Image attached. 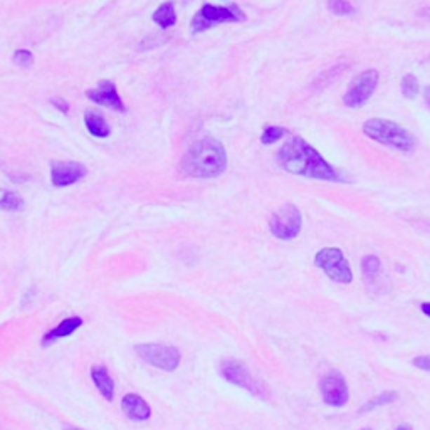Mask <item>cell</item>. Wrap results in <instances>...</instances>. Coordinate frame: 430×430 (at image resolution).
Returning <instances> with one entry per match:
<instances>
[{
    "label": "cell",
    "instance_id": "1",
    "mask_svg": "<svg viewBox=\"0 0 430 430\" xmlns=\"http://www.w3.org/2000/svg\"><path fill=\"white\" fill-rule=\"evenodd\" d=\"M278 161L286 172L325 182H347L331 167L316 148L301 136H293L278 152Z\"/></svg>",
    "mask_w": 430,
    "mask_h": 430
},
{
    "label": "cell",
    "instance_id": "2",
    "mask_svg": "<svg viewBox=\"0 0 430 430\" xmlns=\"http://www.w3.org/2000/svg\"><path fill=\"white\" fill-rule=\"evenodd\" d=\"M227 168V153L215 138H202L182 159V170L189 177L215 178Z\"/></svg>",
    "mask_w": 430,
    "mask_h": 430
},
{
    "label": "cell",
    "instance_id": "3",
    "mask_svg": "<svg viewBox=\"0 0 430 430\" xmlns=\"http://www.w3.org/2000/svg\"><path fill=\"white\" fill-rule=\"evenodd\" d=\"M363 133L375 142L385 145V147L394 148L397 152L410 153L414 150L415 142L412 135L408 133L403 126L390 120H382V118H372L363 125Z\"/></svg>",
    "mask_w": 430,
    "mask_h": 430
},
{
    "label": "cell",
    "instance_id": "4",
    "mask_svg": "<svg viewBox=\"0 0 430 430\" xmlns=\"http://www.w3.org/2000/svg\"><path fill=\"white\" fill-rule=\"evenodd\" d=\"M220 375L224 377V380L250 391L255 397L262 400L269 398V389L266 387V383H264L261 378L253 375V372H250L242 361L224 360L222 363H220Z\"/></svg>",
    "mask_w": 430,
    "mask_h": 430
},
{
    "label": "cell",
    "instance_id": "5",
    "mask_svg": "<svg viewBox=\"0 0 430 430\" xmlns=\"http://www.w3.org/2000/svg\"><path fill=\"white\" fill-rule=\"evenodd\" d=\"M242 20H246V15L237 6L217 7V6H210V4H206V6L195 14L194 19H192L190 27L194 34H200L215 27V25L219 24L242 22Z\"/></svg>",
    "mask_w": 430,
    "mask_h": 430
},
{
    "label": "cell",
    "instance_id": "6",
    "mask_svg": "<svg viewBox=\"0 0 430 430\" xmlns=\"http://www.w3.org/2000/svg\"><path fill=\"white\" fill-rule=\"evenodd\" d=\"M314 264L330 278L340 284H350L353 281V271L350 262L344 257L343 250L338 247H325L314 255Z\"/></svg>",
    "mask_w": 430,
    "mask_h": 430
},
{
    "label": "cell",
    "instance_id": "7",
    "mask_svg": "<svg viewBox=\"0 0 430 430\" xmlns=\"http://www.w3.org/2000/svg\"><path fill=\"white\" fill-rule=\"evenodd\" d=\"M301 227H303V217L295 203H284L269 219V231L279 241L296 239Z\"/></svg>",
    "mask_w": 430,
    "mask_h": 430
},
{
    "label": "cell",
    "instance_id": "8",
    "mask_svg": "<svg viewBox=\"0 0 430 430\" xmlns=\"http://www.w3.org/2000/svg\"><path fill=\"white\" fill-rule=\"evenodd\" d=\"M136 355L152 367L163 370V372H175L180 365V351L175 347L159 343L136 344Z\"/></svg>",
    "mask_w": 430,
    "mask_h": 430
},
{
    "label": "cell",
    "instance_id": "9",
    "mask_svg": "<svg viewBox=\"0 0 430 430\" xmlns=\"http://www.w3.org/2000/svg\"><path fill=\"white\" fill-rule=\"evenodd\" d=\"M378 78H380V74H378L377 69H367L360 72L358 76H355L347 93H344L343 103L348 108H360V106H363L372 98L375 89H377Z\"/></svg>",
    "mask_w": 430,
    "mask_h": 430
},
{
    "label": "cell",
    "instance_id": "10",
    "mask_svg": "<svg viewBox=\"0 0 430 430\" xmlns=\"http://www.w3.org/2000/svg\"><path fill=\"white\" fill-rule=\"evenodd\" d=\"M319 389H321L323 400L330 407H344L350 400V390H348L347 380L338 370L326 372L325 377L321 378V383H319Z\"/></svg>",
    "mask_w": 430,
    "mask_h": 430
},
{
    "label": "cell",
    "instance_id": "11",
    "mask_svg": "<svg viewBox=\"0 0 430 430\" xmlns=\"http://www.w3.org/2000/svg\"><path fill=\"white\" fill-rule=\"evenodd\" d=\"M86 167L78 161H53L51 163V182L58 189L78 184L86 177Z\"/></svg>",
    "mask_w": 430,
    "mask_h": 430
},
{
    "label": "cell",
    "instance_id": "12",
    "mask_svg": "<svg viewBox=\"0 0 430 430\" xmlns=\"http://www.w3.org/2000/svg\"><path fill=\"white\" fill-rule=\"evenodd\" d=\"M86 96L96 105L106 106V108L114 109V112H120V113L126 112L125 105H123L121 98L120 95H118L116 84L109 79L101 81V83L98 84L95 89H88Z\"/></svg>",
    "mask_w": 430,
    "mask_h": 430
},
{
    "label": "cell",
    "instance_id": "13",
    "mask_svg": "<svg viewBox=\"0 0 430 430\" xmlns=\"http://www.w3.org/2000/svg\"><path fill=\"white\" fill-rule=\"evenodd\" d=\"M123 412L128 415V419L135 422H145L152 417V408L147 403V400L136 394H128L121 400Z\"/></svg>",
    "mask_w": 430,
    "mask_h": 430
},
{
    "label": "cell",
    "instance_id": "14",
    "mask_svg": "<svg viewBox=\"0 0 430 430\" xmlns=\"http://www.w3.org/2000/svg\"><path fill=\"white\" fill-rule=\"evenodd\" d=\"M81 326H83V318H79V316L62 319V321L59 323L58 326H54L53 330H49L48 333L42 336L41 344H42V347H49V344L56 343L58 340L66 338V336L72 335L76 330H79Z\"/></svg>",
    "mask_w": 430,
    "mask_h": 430
},
{
    "label": "cell",
    "instance_id": "15",
    "mask_svg": "<svg viewBox=\"0 0 430 430\" xmlns=\"http://www.w3.org/2000/svg\"><path fill=\"white\" fill-rule=\"evenodd\" d=\"M91 378L95 382L96 389L100 390V394L112 402L114 398V382L113 378L109 377L108 368L103 367V365H93L91 367Z\"/></svg>",
    "mask_w": 430,
    "mask_h": 430
},
{
    "label": "cell",
    "instance_id": "16",
    "mask_svg": "<svg viewBox=\"0 0 430 430\" xmlns=\"http://www.w3.org/2000/svg\"><path fill=\"white\" fill-rule=\"evenodd\" d=\"M84 123H86L89 133L96 136V138H108L109 133H112V128H109L108 123L105 121V118L96 113L84 114Z\"/></svg>",
    "mask_w": 430,
    "mask_h": 430
},
{
    "label": "cell",
    "instance_id": "17",
    "mask_svg": "<svg viewBox=\"0 0 430 430\" xmlns=\"http://www.w3.org/2000/svg\"><path fill=\"white\" fill-rule=\"evenodd\" d=\"M153 22L159 24L161 29L173 27V25L177 24V14L173 2L161 4V6L155 11V14H153Z\"/></svg>",
    "mask_w": 430,
    "mask_h": 430
},
{
    "label": "cell",
    "instance_id": "18",
    "mask_svg": "<svg viewBox=\"0 0 430 430\" xmlns=\"http://www.w3.org/2000/svg\"><path fill=\"white\" fill-rule=\"evenodd\" d=\"M397 398H398L397 391H394V390L383 391V394L377 395V397L370 398L367 403H363V405L358 408V412L360 414H367V412H372L378 407H385V405H390V403L397 402Z\"/></svg>",
    "mask_w": 430,
    "mask_h": 430
},
{
    "label": "cell",
    "instance_id": "19",
    "mask_svg": "<svg viewBox=\"0 0 430 430\" xmlns=\"http://www.w3.org/2000/svg\"><path fill=\"white\" fill-rule=\"evenodd\" d=\"M25 208V203L20 195L15 192H8L0 189V210L6 212H20Z\"/></svg>",
    "mask_w": 430,
    "mask_h": 430
},
{
    "label": "cell",
    "instance_id": "20",
    "mask_svg": "<svg viewBox=\"0 0 430 430\" xmlns=\"http://www.w3.org/2000/svg\"><path fill=\"white\" fill-rule=\"evenodd\" d=\"M380 269H382V262L377 255L373 254L365 255L363 261H361V272H363L365 279H367L368 283H375L377 276L380 274Z\"/></svg>",
    "mask_w": 430,
    "mask_h": 430
},
{
    "label": "cell",
    "instance_id": "21",
    "mask_svg": "<svg viewBox=\"0 0 430 430\" xmlns=\"http://www.w3.org/2000/svg\"><path fill=\"white\" fill-rule=\"evenodd\" d=\"M400 88H402L403 98H407V100H415L417 95H419V81H417L414 74L403 76Z\"/></svg>",
    "mask_w": 430,
    "mask_h": 430
},
{
    "label": "cell",
    "instance_id": "22",
    "mask_svg": "<svg viewBox=\"0 0 430 430\" xmlns=\"http://www.w3.org/2000/svg\"><path fill=\"white\" fill-rule=\"evenodd\" d=\"M328 11L335 15H351L355 14L356 8L351 6L348 0H328L326 2Z\"/></svg>",
    "mask_w": 430,
    "mask_h": 430
},
{
    "label": "cell",
    "instance_id": "23",
    "mask_svg": "<svg viewBox=\"0 0 430 430\" xmlns=\"http://www.w3.org/2000/svg\"><path fill=\"white\" fill-rule=\"evenodd\" d=\"M286 135H289V131L286 130V128L267 126L266 130L262 131L261 142H262V145H272V143L279 142V140H283Z\"/></svg>",
    "mask_w": 430,
    "mask_h": 430
},
{
    "label": "cell",
    "instance_id": "24",
    "mask_svg": "<svg viewBox=\"0 0 430 430\" xmlns=\"http://www.w3.org/2000/svg\"><path fill=\"white\" fill-rule=\"evenodd\" d=\"M14 64L20 67H31L34 64V54L27 49H19L14 53Z\"/></svg>",
    "mask_w": 430,
    "mask_h": 430
},
{
    "label": "cell",
    "instance_id": "25",
    "mask_svg": "<svg viewBox=\"0 0 430 430\" xmlns=\"http://www.w3.org/2000/svg\"><path fill=\"white\" fill-rule=\"evenodd\" d=\"M414 365L417 368L424 370V372H430V356L429 355L417 356V358H414Z\"/></svg>",
    "mask_w": 430,
    "mask_h": 430
},
{
    "label": "cell",
    "instance_id": "26",
    "mask_svg": "<svg viewBox=\"0 0 430 430\" xmlns=\"http://www.w3.org/2000/svg\"><path fill=\"white\" fill-rule=\"evenodd\" d=\"M53 106L56 109H59V112H61V113H64V114L69 113V103H67V101L64 100V98H54Z\"/></svg>",
    "mask_w": 430,
    "mask_h": 430
},
{
    "label": "cell",
    "instance_id": "27",
    "mask_svg": "<svg viewBox=\"0 0 430 430\" xmlns=\"http://www.w3.org/2000/svg\"><path fill=\"white\" fill-rule=\"evenodd\" d=\"M420 309H422V313L425 314V316L430 318V303H422V306H420Z\"/></svg>",
    "mask_w": 430,
    "mask_h": 430
},
{
    "label": "cell",
    "instance_id": "28",
    "mask_svg": "<svg viewBox=\"0 0 430 430\" xmlns=\"http://www.w3.org/2000/svg\"><path fill=\"white\" fill-rule=\"evenodd\" d=\"M397 430H412V427H410V425H407V424H402V425H398Z\"/></svg>",
    "mask_w": 430,
    "mask_h": 430
},
{
    "label": "cell",
    "instance_id": "29",
    "mask_svg": "<svg viewBox=\"0 0 430 430\" xmlns=\"http://www.w3.org/2000/svg\"><path fill=\"white\" fill-rule=\"evenodd\" d=\"M69 430H79V429H69Z\"/></svg>",
    "mask_w": 430,
    "mask_h": 430
},
{
    "label": "cell",
    "instance_id": "30",
    "mask_svg": "<svg viewBox=\"0 0 430 430\" xmlns=\"http://www.w3.org/2000/svg\"><path fill=\"white\" fill-rule=\"evenodd\" d=\"M363 430H370V429H363Z\"/></svg>",
    "mask_w": 430,
    "mask_h": 430
}]
</instances>
